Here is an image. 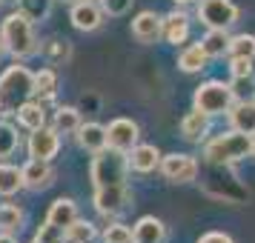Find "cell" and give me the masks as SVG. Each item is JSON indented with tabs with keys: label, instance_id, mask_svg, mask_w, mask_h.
I'll use <instances>...</instances> for the list:
<instances>
[{
	"label": "cell",
	"instance_id": "8fae6325",
	"mask_svg": "<svg viewBox=\"0 0 255 243\" xmlns=\"http://www.w3.org/2000/svg\"><path fill=\"white\" fill-rule=\"evenodd\" d=\"M132 37L138 43H158L163 37V17L158 12H138L132 17Z\"/></svg>",
	"mask_w": 255,
	"mask_h": 243
},
{
	"label": "cell",
	"instance_id": "7bdbcfd3",
	"mask_svg": "<svg viewBox=\"0 0 255 243\" xmlns=\"http://www.w3.org/2000/svg\"><path fill=\"white\" fill-rule=\"evenodd\" d=\"M92 3H101V0H92Z\"/></svg>",
	"mask_w": 255,
	"mask_h": 243
},
{
	"label": "cell",
	"instance_id": "30bf717a",
	"mask_svg": "<svg viewBox=\"0 0 255 243\" xmlns=\"http://www.w3.org/2000/svg\"><path fill=\"white\" fill-rule=\"evenodd\" d=\"M104 6L101 3H92V0H78L72 3L69 20L78 32H98L104 26Z\"/></svg>",
	"mask_w": 255,
	"mask_h": 243
},
{
	"label": "cell",
	"instance_id": "2e32d148",
	"mask_svg": "<svg viewBox=\"0 0 255 243\" xmlns=\"http://www.w3.org/2000/svg\"><path fill=\"white\" fill-rule=\"evenodd\" d=\"M230 126L235 132L253 135L255 132V100H235V106L230 109Z\"/></svg>",
	"mask_w": 255,
	"mask_h": 243
},
{
	"label": "cell",
	"instance_id": "60d3db41",
	"mask_svg": "<svg viewBox=\"0 0 255 243\" xmlns=\"http://www.w3.org/2000/svg\"><path fill=\"white\" fill-rule=\"evenodd\" d=\"M0 112H3V94H0Z\"/></svg>",
	"mask_w": 255,
	"mask_h": 243
},
{
	"label": "cell",
	"instance_id": "8992f818",
	"mask_svg": "<svg viewBox=\"0 0 255 243\" xmlns=\"http://www.w3.org/2000/svg\"><path fill=\"white\" fill-rule=\"evenodd\" d=\"M138 138H140V129L129 117H115L106 126V143H109V149H115V152L129 155V152L138 146Z\"/></svg>",
	"mask_w": 255,
	"mask_h": 243
},
{
	"label": "cell",
	"instance_id": "4fadbf2b",
	"mask_svg": "<svg viewBox=\"0 0 255 243\" xmlns=\"http://www.w3.org/2000/svg\"><path fill=\"white\" fill-rule=\"evenodd\" d=\"M23 186L26 189H32V192H40V189H46V186H52V180H55V169H52V163L49 161H32L23 163Z\"/></svg>",
	"mask_w": 255,
	"mask_h": 243
},
{
	"label": "cell",
	"instance_id": "f546056e",
	"mask_svg": "<svg viewBox=\"0 0 255 243\" xmlns=\"http://www.w3.org/2000/svg\"><path fill=\"white\" fill-rule=\"evenodd\" d=\"M35 241L37 243H63L66 241V229L58 226V223H52V220H46V223L35 232Z\"/></svg>",
	"mask_w": 255,
	"mask_h": 243
},
{
	"label": "cell",
	"instance_id": "44dd1931",
	"mask_svg": "<svg viewBox=\"0 0 255 243\" xmlns=\"http://www.w3.org/2000/svg\"><path fill=\"white\" fill-rule=\"evenodd\" d=\"M20 189H26L23 172H20L17 166H12V163L0 161V197H12V195H17Z\"/></svg>",
	"mask_w": 255,
	"mask_h": 243
},
{
	"label": "cell",
	"instance_id": "603a6c76",
	"mask_svg": "<svg viewBox=\"0 0 255 243\" xmlns=\"http://www.w3.org/2000/svg\"><path fill=\"white\" fill-rule=\"evenodd\" d=\"M201 49L207 52V58H224L230 49V35L227 29H209L207 35L201 37Z\"/></svg>",
	"mask_w": 255,
	"mask_h": 243
},
{
	"label": "cell",
	"instance_id": "4316f807",
	"mask_svg": "<svg viewBox=\"0 0 255 243\" xmlns=\"http://www.w3.org/2000/svg\"><path fill=\"white\" fill-rule=\"evenodd\" d=\"M230 58H250L255 60V35H235L230 37V49H227Z\"/></svg>",
	"mask_w": 255,
	"mask_h": 243
},
{
	"label": "cell",
	"instance_id": "e0dca14e",
	"mask_svg": "<svg viewBox=\"0 0 255 243\" xmlns=\"http://www.w3.org/2000/svg\"><path fill=\"white\" fill-rule=\"evenodd\" d=\"M189 37V17L184 12H169L163 14V40L166 43H184Z\"/></svg>",
	"mask_w": 255,
	"mask_h": 243
},
{
	"label": "cell",
	"instance_id": "7c38bea8",
	"mask_svg": "<svg viewBox=\"0 0 255 243\" xmlns=\"http://www.w3.org/2000/svg\"><path fill=\"white\" fill-rule=\"evenodd\" d=\"M129 158V169L138 174H149L155 169H161V149L158 146H152V143H138L135 149L127 155Z\"/></svg>",
	"mask_w": 255,
	"mask_h": 243
},
{
	"label": "cell",
	"instance_id": "ee69618b",
	"mask_svg": "<svg viewBox=\"0 0 255 243\" xmlns=\"http://www.w3.org/2000/svg\"><path fill=\"white\" fill-rule=\"evenodd\" d=\"M72 243H81V241H72Z\"/></svg>",
	"mask_w": 255,
	"mask_h": 243
},
{
	"label": "cell",
	"instance_id": "74e56055",
	"mask_svg": "<svg viewBox=\"0 0 255 243\" xmlns=\"http://www.w3.org/2000/svg\"><path fill=\"white\" fill-rule=\"evenodd\" d=\"M250 155H253V158H255V132H253V135H250Z\"/></svg>",
	"mask_w": 255,
	"mask_h": 243
},
{
	"label": "cell",
	"instance_id": "7402d4cb",
	"mask_svg": "<svg viewBox=\"0 0 255 243\" xmlns=\"http://www.w3.org/2000/svg\"><path fill=\"white\" fill-rule=\"evenodd\" d=\"M207 52L201 49V43H195V46H186L181 55H178V69L186 72V75H195V72L207 69Z\"/></svg>",
	"mask_w": 255,
	"mask_h": 243
},
{
	"label": "cell",
	"instance_id": "ba28073f",
	"mask_svg": "<svg viewBox=\"0 0 255 243\" xmlns=\"http://www.w3.org/2000/svg\"><path fill=\"white\" fill-rule=\"evenodd\" d=\"M26 149H29V158H35V161H52L60 152V132L55 126L35 129L26 140Z\"/></svg>",
	"mask_w": 255,
	"mask_h": 243
},
{
	"label": "cell",
	"instance_id": "8d00e7d4",
	"mask_svg": "<svg viewBox=\"0 0 255 243\" xmlns=\"http://www.w3.org/2000/svg\"><path fill=\"white\" fill-rule=\"evenodd\" d=\"M0 243H17L12 232H0Z\"/></svg>",
	"mask_w": 255,
	"mask_h": 243
},
{
	"label": "cell",
	"instance_id": "277c9868",
	"mask_svg": "<svg viewBox=\"0 0 255 243\" xmlns=\"http://www.w3.org/2000/svg\"><path fill=\"white\" fill-rule=\"evenodd\" d=\"M192 106L198 112H204L209 117L230 115V109L235 106V89L224 81H207L201 83L192 94Z\"/></svg>",
	"mask_w": 255,
	"mask_h": 243
},
{
	"label": "cell",
	"instance_id": "9a60e30c",
	"mask_svg": "<svg viewBox=\"0 0 255 243\" xmlns=\"http://www.w3.org/2000/svg\"><path fill=\"white\" fill-rule=\"evenodd\" d=\"M163 241H166V226L152 215L140 218L132 226V243H163Z\"/></svg>",
	"mask_w": 255,
	"mask_h": 243
},
{
	"label": "cell",
	"instance_id": "e575fe53",
	"mask_svg": "<svg viewBox=\"0 0 255 243\" xmlns=\"http://www.w3.org/2000/svg\"><path fill=\"white\" fill-rule=\"evenodd\" d=\"M132 3L135 0H101V6H104V12L109 17H121V14H127L132 9Z\"/></svg>",
	"mask_w": 255,
	"mask_h": 243
},
{
	"label": "cell",
	"instance_id": "d4e9b609",
	"mask_svg": "<svg viewBox=\"0 0 255 243\" xmlns=\"http://www.w3.org/2000/svg\"><path fill=\"white\" fill-rule=\"evenodd\" d=\"M55 89H58V72L55 69H40L35 72V92L40 100H52L55 97Z\"/></svg>",
	"mask_w": 255,
	"mask_h": 243
},
{
	"label": "cell",
	"instance_id": "4dcf8cb0",
	"mask_svg": "<svg viewBox=\"0 0 255 243\" xmlns=\"http://www.w3.org/2000/svg\"><path fill=\"white\" fill-rule=\"evenodd\" d=\"M104 243H132V229L124 223H112L104 229Z\"/></svg>",
	"mask_w": 255,
	"mask_h": 243
},
{
	"label": "cell",
	"instance_id": "83f0119b",
	"mask_svg": "<svg viewBox=\"0 0 255 243\" xmlns=\"http://www.w3.org/2000/svg\"><path fill=\"white\" fill-rule=\"evenodd\" d=\"M20 223H23V209L12 206V203L0 206V232H17Z\"/></svg>",
	"mask_w": 255,
	"mask_h": 243
},
{
	"label": "cell",
	"instance_id": "f1b7e54d",
	"mask_svg": "<svg viewBox=\"0 0 255 243\" xmlns=\"http://www.w3.org/2000/svg\"><path fill=\"white\" fill-rule=\"evenodd\" d=\"M98 238V229H95L89 220H75L69 229H66V241H81V243H92Z\"/></svg>",
	"mask_w": 255,
	"mask_h": 243
},
{
	"label": "cell",
	"instance_id": "d6986e66",
	"mask_svg": "<svg viewBox=\"0 0 255 243\" xmlns=\"http://www.w3.org/2000/svg\"><path fill=\"white\" fill-rule=\"evenodd\" d=\"M17 123L23 129H29V132H35V129L46 126V109H43V103L40 100H26L17 112Z\"/></svg>",
	"mask_w": 255,
	"mask_h": 243
},
{
	"label": "cell",
	"instance_id": "484cf974",
	"mask_svg": "<svg viewBox=\"0 0 255 243\" xmlns=\"http://www.w3.org/2000/svg\"><path fill=\"white\" fill-rule=\"evenodd\" d=\"M17 149H20V135H17V129H14L12 123H6V120H0V161L12 158Z\"/></svg>",
	"mask_w": 255,
	"mask_h": 243
},
{
	"label": "cell",
	"instance_id": "ffe728a7",
	"mask_svg": "<svg viewBox=\"0 0 255 243\" xmlns=\"http://www.w3.org/2000/svg\"><path fill=\"white\" fill-rule=\"evenodd\" d=\"M46 220L58 223V226H63V229H69L72 223L78 220V203H75V200H69V197H58V200L49 206Z\"/></svg>",
	"mask_w": 255,
	"mask_h": 243
},
{
	"label": "cell",
	"instance_id": "d6a6232c",
	"mask_svg": "<svg viewBox=\"0 0 255 243\" xmlns=\"http://www.w3.org/2000/svg\"><path fill=\"white\" fill-rule=\"evenodd\" d=\"M230 60H232L230 72H232V78H235V81H247V78H253L255 66H253V60H250V58H230Z\"/></svg>",
	"mask_w": 255,
	"mask_h": 243
},
{
	"label": "cell",
	"instance_id": "cb8c5ba5",
	"mask_svg": "<svg viewBox=\"0 0 255 243\" xmlns=\"http://www.w3.org/2000/svg\"><path fill=\"white\" fill-rule=\"evenodd\" d=\"M81 112L75 109V106H60L58 112H55V120H52V126L58 129L60 135H75L78 129H81Z\"/></svg>",
	"mask_w": 255,
	"mask_h": 243
},
{
	"label": "cell",
	"instance_id": "6da1fadb",
	"mask_svg": "<svg viewBox=\"0 0 255 243\" xmlns=\"http://www.w3.org/2000/svg\"><path fill=\"white\" fill-rule=\"evenodd\" d=\"M89 177L95 186V209L101 215L115 218L129 206V158L124 152H98L92 158V166H89Z\"/></svg>",
	"mask_w": 255,
	"mask_h": 243
},
{
	"label": "cell",
	"instance_id": "9c48e42d",
	"mask_svg": "<svg viewBox=\"0 0 255 243\" xmlns=\"http://www.w3.org/2000/svg\"><path fill=\"white\" fill-rule=\"evenodd\" d=\"M35 92V72H29L23 63H14L0 75V94L14 97V94H32Z\"/></svg>",
	"mask_w": 255,
	"mask_h": 243
},
{
	"label": "cell",
	"instance_id": "b9f144b4",
	"mask_svg": "<svg viewBox=\"0 0 255 243\" xmlns=\"http://www.w3.org/2000/svg\"><path fill=\"white\" fill-rule=\"evenodd\" d=\"M63 3H78V0H63Z\"/></svg>",
	"mask_w": 255,
	"mask_h": 243
},
{
	"label": "cell",
	"instance_id": "d590c367",
	"mask_svg": "<svg viewBox=\"0 0 255 243\" xmlns=\"http://www.w3.org/2000/svg\"><path fill=\"white\" fill-rule=\"evenodd\" d=\"M198 243H235V241H232L227 232H207V235L198 238Z\"/></svg>",
	"mask_w": 255,
	"mask_h": 243
},
{
	"label": "cell",
	"instance_id": "836d02e7",
	"mask_svg": "<svg viewBox=\"0 0 255 243\" xmlns=\"http://www.w3.org/2000/svg\"><path fill=\"white\" fill-rule=\"evenodd\" d=\"M69 52L72 49H69L66 40H52V43L46 46V58L58 66V63H63V60H69Z\"/></svg>",
	"mask_w": 255,
	"mask_h": 243
},
{
	"label": "cell",
	"instance_id": "ac0fdd59",
	"mask_svg": "<svg viewBox=\"0 0 255 243\" xmlns=\"http://www.w3.org/2000/svg\"><path fill=\"white\" fill-rule=\"evenodd\" d=\"M207 132H209V115L198 112V109H192V112L181 120V135H184V140H189V143H201V140L207 138Z\"/></svg>",
	"mask_w": 255,
	"mask_h": 243
},
{
	"label": "cell",
	"instance_id": "5b68a950",
	"mask_svg": "<svg viewBox=\"0 0 255 243\" xmlns=\"http://www.w3.org/2000/svg\"><path fill=\"white\" fill-rule=\"evenodd\" d=\"M198 20L207 29H230L238 20V6L232 0H201Z\"/></svg>",
	"mask_w": 255,
	"mask_h": 243
},
{
	"label": "cell",
	"instance_id": "5bb4252c",
	"mask_svg": "<svg viewBox=\"0 0 255 243\" xmlns=\"http://www.w3.org/2000/svg\"><path fill=\"white\" fill-rule=\"evenodd\" d=\"M75 138H78L83 152L98 155V152L109 149V143H106V126H101V123H81V129L75 132Z\"/></svg>",
	"mask_w": 255,
	"mask_h": 243
},
{
	"label": "cell",
	"instance_id": "3957f363",
	"mask_svg": "<svg viewBox=\"0 0 255 243\" xmlns=\"http://www.w3.org/2000/svg\"><path fill=\"white\" fill-rule=\"evenodd\" d=\"M250 155V135L244 132H224V135H215L212 140H207L204 146V158H207L212 166H227V163L244 161Z\"/></svg>",
	"mask_w": 255,
	"mask_h": 243
},
{
	"label": "cell",
	"instance_id": "7a4b0ae2",
	"mask_svg": "<svg viewBox=\"0 0 255 243\" xmlns=\"http://www.w3.org/2000/svg\"><path fill=\"white\" fill-rule=\"evenodd\" d=\"M0 40L6 52L12 55L14 60H26L40 52V43H37V35H35V26H32V17H26L20 9L12 12L3 26H0Z\"/></svg>",
	"mask_w": 255,
	"mask_h": 243
},
{
	"label": "cell",
	"instance_id": "1f68e13d",
	"mask_svg": "<svg viewBox=\"0 0 255 243\" xmlns=\"http://www.w3.org/2000/svg\"><path fill=\"white\" fill-rule=\"evenodd\" d=\"M20 12L32 20H40L49 14V0H20Z\"/></svg>",
	"mask_w": 255,
	"mask_h": 243
},
{
	"label": "cell",
	"instance_id": "ab89813d",
	"mask_svg": "<svg viewBox=\"0 0 255 243\" xmlns=\"http://www.w3.org/2000/svg\"><path fill=\"white\" fill-rule=\"evenodd\" d=\"M3 52H6V46H3V40H0V55H3Z\"/></svg>",
	"mask_w": 255,
	"mask_h": 243
},
{
	"label": "cell",
	"instance_id": "52a82bcc",
	"mask_svg": "<svg viewBox=\"0 0 255 243\" xmlns=\"http://www.w3.org/2000/svg\"><path fill=\"white\" fill-rule=\"evenodd\" d=\"M161 174L172 183H192L198 177V161L192 155H163L161 158Z\"/></svg>",
	"mask_w": 255,
	"mask_h": 243
},
{
	"label": "cell",
	"instance_id": "f35d334b",
	"mask_svg": "<svg viewBox=\"0 0 255 243\" xmlns=\"http://www.w3.org/2000/svg\"><path fill=\"white\" fill-rule=\"evenodd\" d=\"M178 6H192V3H198V0H175Z\"/></svg>",
	"mask_w": 255,
	"mask_h": 243
},
{
	"label": "cell",
	"instance_id": "f6af8a7d",
	"mask_svg": "<svg viewBox=\"0 0 255 243\" xmlns=\"http://www.w3.org/2000/svg\"><path fill=\"white\" fill-rule=\"evenodd\" d=\"M32 243H37V241H32Z\"/></svg>",
	"mask_w": 255,
	"mask_h": 243
}]
</instances>
